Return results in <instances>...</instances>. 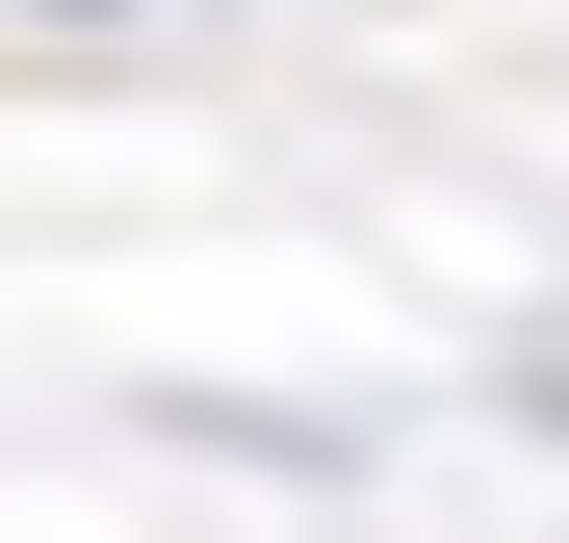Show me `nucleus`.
<instances>
[{
    "instance_id": "1",
    "label": "nucleus",
    "mask_w": 569,
    "mask_h": 543,
    "mask_svg": "<svg viewBox=\"0 0 569 543\" xmlns=\"http://www.w3.org/2000/svg\"><path fill=\"white\" fill-rule=\"evenodd\" d=\"M52 27H130V0H52Z\"/></svg>"
}]
</instances>
